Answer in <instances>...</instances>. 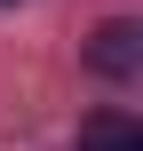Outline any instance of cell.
Listing matches in <instances>:
<instances>
[{
    "mask_svg": "<svg viewBox=\"0 0 143 151\" xmlns=\"http://www.w3.org/2000/svg\"><path fill=\"white\" fill-rule=\"evenodd\" d=\"M88 64H96L103 80H127V72L143 64V24H127V16H119V24H103V32L88 40Z\"/></svg>",
    "mask_w": 143,
    "mask_h": 151,
    "instance_id": "6da1fadb",
    "label": "cell"
},
{
    "mask_svg": "<svg viewBox=\"0 0 143 151\" xmlns=\"http://www.w3.org/2000/svg\"><path fill=\"white\" fill-rule=\"evenodd\" d=\"M80 151H143V127L127 111H96V119H80Z\"/></svg>",
    "mask_w": 143,
    "mask_h": 151,
    "instance_id": "7a4b0ae2",
    "label": "cell"
}]
</instances>
